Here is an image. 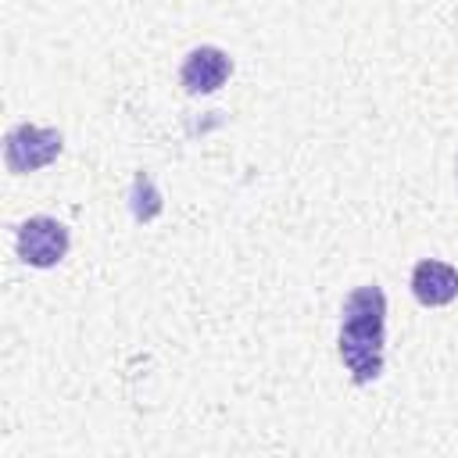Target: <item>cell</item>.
Masks as SVG:
<instances>
[{
    "mask_svg": "<svg viewBox=\"0 0 458 458\" xmlns=\"http://www.w3.org/2000/svg\"><path fill=\"white\" fill-rule=\"evenodd\" d=\"M383 344H386V293L369 283L344 297L340 308V361L347 365L358 386L376 383L383 372Z\"/></svg>",
    "mask_w": 458,
    "mask_h": 458,
    "instance_id": "1",
    "label": "cell"
},
{
    "mask_svg": "<svg viewBox=\"0 0 458 458\" xmlns=\"http://www.w3.org/2000/svg\"><path fill=\"white\" fill-rule=\"evenodd\" d=\"M57 154H61V132L57 129H43V125L25 122V125H14L4 136V161L18 175L50 165Z\"/></svg>",
    "mask_w": 458,
    "mask_h": 458,
    "instance_id": "2",
    "label": "cell"
},
{
    "mask_svg": "<svg viewBox=\"0 0 458 458\" xmlns=\"http://www.w3.org/2000/svg\"><path fill=\"white\" fill-rule=\"evenodd\" d=\"M68 254V229L50 215H32L18 225V258L32 268H54Z\"/></svg>",
    "mask_w": 458,
    "mask_h": 458,
    "instance_id": "3",
    "label": "cell"
},
{
    "mask_svg": "<svg viewBox=\"0 0 458 458\" xmlns=\"http://www.w3.org/2000/svg\"><path fill=\"white\" fill-rule=\"evenodd\" d=\"M233 72V61L225 50L218 47H193L179 68V82L186 86V93H215L225 86Z\"/></svg>",
    "mask_w": 458,
    "mask_h": 458,
    "instance_id": "4",
    "label": "cell"
},
{
    "mask_svg": "<svg viewBox=\"0 0 458 458\" xmlns=\"http://www.w3.org/2000/svg\"><path fill=\"white\" fill-rule=\"evenodd\" d=\"M411 293L426 308H444L458 297V268L437 258H426L411 272Z\"/></svg>",
    "mask_w": 458,
    "mask_h": 458,
    "instance_id": "5",
    "label": "cell"
},
{
    "mask_svg": "<svg viewBox=\"0 0 458 458\" xmlns=\"http://www.w3.org/2000/svg\"><path fill=\"white\" fill-rule=\"evenodd\" d=\"M129 197H132V218L136 222H150L161 211V193H157V186H154V179L147 172H140L132 179V193Z\"/></svg>",
    "mask_w": 458,
    "mask_h": 458,
    "instance_id": "6",
    "label": "cell"
}]
</instances>
